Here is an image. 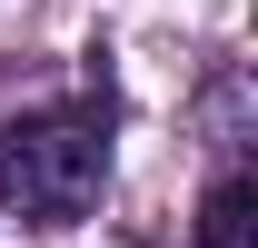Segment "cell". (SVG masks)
I'll return each instance as SVG.
<instances>
[{"instance_id":"7a4b0ae2","label":"cell","mask_w":258,"mask_h":248,"mask_svg":"<svg viewBox=\"0 0 258 248\" xmlns=\"http://www.w3.org/2000/svg\"><path fill=\"white\" fill-rule=\"evenodd\" d=\"M199 248H258V179L248 169H219L209 199H199Z\"/></svg>"},{"instance_id":"6da1fadb","label":"cell","mask_w":258,"mask_h":248,"mask_svg":"<svg viewBox=\"0 0 258 248\" xmlns=\"http://www.w3.org/2000/svg\"><path fill=\"white\" fill-rule=\"evenodd\" d=\"M99 189H109V99L40 109V119H10V129H0V209H20L30 228L90 218Z\"/></svg>"}]
</instances>
